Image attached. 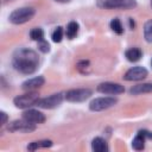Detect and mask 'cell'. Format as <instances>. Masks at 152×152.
Segmentation results:
<instances>
[{"label": "cell", "mask_w": 152, "mask_h": 152, "mask_svg": "<svg viewBox=\"0 0 152 152\" xmlns=\"http://www.w3.org/2000/svg\"><path fill=\"white\" fill-rule=\"evenodd\" d=\"M52 146V141L51 140H38V141H32L27 145V150L28 151H36L38 148H46V147H51Z\"/></svg>", "instance_id": "16"}, {"label": "cell", "mask_w": 152, "mask_h": 152, "mask_svg": "<svg viewBox=\"0 0 152 152\" xmlns=\"http://www.w3.org/2000/svg\"><path fill=\"white\" fill-rule=\"evenodd\" d=\"M144 38L147 43H152V19L147 20L144 25Z\"/></svg>", "instance_id": "19"}, {"label": "cell", "mask_w": 152, "mask_h": 152, "mask_svg": "<svg viewBox=\"0 0 152 152\" xmlns=\"http://www.w3.org/2000/svg\"><path fill=\"white\" fill-rule=\"evenodd\" d=\"M96 5L104 10H129L137 6L135 0H96Z\"/></svg>", "instance_id": "3"}, {"label": "cell", "mask_w": 152, "mask_h": 152, "mask_svg": "<svg viewBox=\"0 0 152 152\" xmlns=\"http://www.w3.org/2000/svg\"><path fill=\"white\" fill-rule=\"evenodd\" d=\"M129 25H131V28H133V27H134V21H133V19H132V18H129Z\"/></svg>", "instance_id": "27"}, {"label": "cell", "mask_w": 152, "mask_h": 152, "mask_svg": "<svg viewBox=\"0 0 152 152\" xmlns=\"http://www.w3.org/2000/svg\"><path fill=\"white\" fill-rule=\"evenodd\" d=\"M116 102H118V100L115 97H110V96L97 97V99H94L89 103V109L91 112H101V110H104V109L113 107Z\"/></svg>", "instance_id": "6"}, {"label": "cell", "mask_w": 152, "mask_h": 152, "mask_svg": "<svg viewBox=\"0 0 152 152\" xmlns=\"http://www.w3.org/2000/svg\"><path fill=\"white\" fill-rule=\"evenodd\" d=\"M0 116H1V125H5V124H7V120H8V116H7V114L5 113V112H0Z\"/></svg>", "instance_id": "25"}, {"label": "cell", "mask_w": 152, "mask_h": 152, "mask_svg": "<svg viewBox=\"0 0 152 152\" xmlns=\"http://www.w3.org/2000/svg\"><path fill=\"white\" fill-rule=\"evenodd\" d=\"M7 129L10 132H19V133H30L36 129V125L26 121L25 119L21 120H14L11 124H8Z\"/></svg>", "instance_id": "8"}, {"label": "cell", "mask_w": 152, "mask_h": 152, "mask_svg": "<svg viewBox=\"0 0 152 152\" xmlns=\"http://www.w3.org/2000/svg\"><path fill=\"white\" fill-rule=\"evenodd\" d=\"M93 91L89 88H76L70 89L65 93L64 97L69 102H83L91 96Z\"/></svg>", "instance_id": "5"}, {"label": "cell", "mask_w": 152, "mask_h": 152, "mask_svg": "<svg viewBox=\"0 0 152 152\" xmlns=\"http://www.w3.org/2000/svg\"><path fill=\"white\" fill-rule=\"evenodd\" d=\"M78 24L76 21H70L68 25H66V28H65V36L68 39H74L78 32Z\"/></svg>", "instance_id": "18"}, {"label": "cell", "mask_w": 152, "mask_h": 152, "mask_svg": "<svg viewBox=\"0 0 152 152\" xmlns=\"http://www.w3.org/2000/svg\"><path fill=\"white\" fill-rule=\"evenodd\" d=\"M142 132V134L146 137V139H152V132L151 131H147V129H140Z\"/></svg>", "instance_id": "26"}, {"label": "cell", "mask_w": 152, "mask_h": 152, "mask_svg": "<svg viewBox=\"0 0 152 152\" xmlns=\"http://www.w3.org/2000/svg\"><path fill=\"white\" fill-rule=\"evenodd\" d=\"M125 56L129 62H138L141 58L142 52H141V50L139 48H131V49L126 50Z\"/></svg>", "instance_id": "15"}, {"label": "cell", "mask_w": 152, "mask_h": 152, "mask_svg": "<svg viewBox=\"0 0 152 152\" xmlns=\"http://www.w3.org/2000/svg\"><path fill=\"white\" fill-rule=\"evenodd\" d=\"M34 14H36V10L33 7H21L14 10L10 14L8 20L14 25H20L30 21L34 17Z\"/></svg>", "instance_id": "2"}, {"label": "cell", "mask_w": 152, "mask_h": 152, "mask_svg": "<svg viewBox=\"0 0 152 152\" xmlns=\"http://www.w3.org/2000/svg\"><path fill=\"white\" fill-rule=\"evenodd\" d=\"M44 83H45V78H44L43 76H37V77L26 80V81L21 84V88H23L24 90L32 91V90H36V89L40 88L42 86H44Z\"/></svg>", "instance_id": "12"}, {"label": "cell", "mask_w": 152, "mask_h": 152, "mask_svg": "<svg viewBox=\"0 0 152 152\" xmlns=\"http://www.w3.org/2000/svg\"><path fill=\"white\" fill-rule=\"evenodd\" d=\"M151 64H152V61H151Z\"/></svg>", "instance_id": "30"}, {"label": "cell", "mask_w": 152, "mask_h": 152, "mask_svg": "<svg viewBox=\"0 0 152 152\" xmlns=\"http://www.w3.org/2000/svg\"><path fill=\"white\" fill-rule=\"evenodd\" d=\"M151 5H152V0H151Z\"/></svg>", "instance_id": "29"}, {"label": "cell", "mask_w": 152, "mask_h": 152, "mask_svg": "<svg viewBox=\"0 0 152 152\" xmlns=\"http://www.w3.org/2000/svg\"><path fill=\"white\" fill-rule=\"evenodd\" d=\"M39 101V94L37 91H28V93H25L23 95H19L17 97H14L13 100V103L17 108H20V109H26L28 107H32V106H37V102Z\"/></svg>", "instance_id": "4"}, {"label": "cell", "mask_w": 152, "mask_h": 152, "mask_svg": "<svg viewBox=\"0 0 152 152\" xmlns=\"http://www.w3.org/2000/svg\"><path fill=\"white\" fill-rule=\"evenodd\" d=\"M148 75V71L144 66H133L129 70H127L124 75L125 81H140L146 78Z\"/></svg>", "instance_id": "10"}, {"label": "cell", "mask_w": 152, "mask_h": 152, "mask_svg": "<svg viewBox=\"0 0 152 152\" xmlns=\"http://www.w3.org/2000/svg\"><path fill=\"white\" fill-rule=\"evenodd\" d=\"M23 119H25L26 121L31 122V124H34V125H39V124H43L45 121V115L39 112V110H36V109H27L23 113Z\"/></svg>", "instance_id": "11"}, {"label": "cell", "mask_w": 152, "mask_h": 152, "mask_svg": "<svg viewBox=\"0 0 152 152\" xmlns=\"http://www.w3.org/2000/svg\"><path fill=\"white\" fill-rule=\"evenodd\" d=\"M38 49H39V51H42V52H44V53H46V52H49L50 51V44L46 42V40H40V42H38Z\"/></svg>", "instance_id": "24"}, {"label": "cell", "mask_w": 152, "mask_h": 152, "mask_svg": "<svg viewBox=\"0 0 152 152\" xmlns=\"http://www.w3.org/2000/svg\"><path fill=\"white\" fill-rule=\"evenodd\" d=\"M63 36H64L63 27H62V26H58V27H56V28L53 30V32H52V34H51V38H52V40H53L55 43H59V42H62Z\"/></svg>", "instance_id": "22"}, {"label": "cell", "mask_w": 152, "mask_h": 152, "mask_svg": "<svg viewBox=\"0 0 152 152\" xmlns=\"http://www.w3.org/2000/svg\"><path fill=\"white\" fill-rule=\"evenodd\" d=\"M96 90L101 94H106V95H119L122 94L125 91L124 86L119 84V83H114V82H103L100 83L96 88Z\"/></svg>", "instance_id": "9"}, {"label": "cell", "mask_w": 152, "mask_h": 152, "mask_svg": "<svg viewBox=\"0 0 152 152\" xmlns=\"http://www.w3.org/2000/svg\"><path fill=\"white\" fill-rule=\"evenodd\" d=\"M30 37H31L32 40L40 42V40L44 39V31L40 27H34L30 31Z\"/></svg>", "instance_id": "20"}, {"label": "cell", "mask_w": 152, "mask_h": 152, "mask_svg": "<svg viewBox=\"0 0 152 152\" xmlns=\"http://www.w3.org/2000/svg\"><path fill=\"white\" fill-rule=\"evenodd\" d=\"M110 28H112L115 33H118V34H121V33L124 32V26H122L121 21H120L118 18L112 19V21H110Z\"/></svg>", "instance_id": "21"}, {"label": "cell", "mask_w": 152, "mask_h": 152, "mask_svg": "<svg viewBox=\"0 0 152 152\" xmlns=\"http://www.w3.org/2000/svg\"><path fill=\"white\" fill-rule=\"evenodd\" d=\"M76 68H77V70H78L80 72H82V74H86V72H88V69L90 68L89 61H86V59H83V61H80V62L76 64Z\"/></svg>", "instance_id": "23"}, {"label": "cell", "mask_w": 152, "mask_h": 152, "mask_svg": "<svg viewBox=\"0 0 152 152\" xmlns=\"http://www.w3.org/2000/svg\"><path fill=\"white\" fill-rule=\"evenodd\" d=\"M12 65L13 68L24 75L33 74L39 65V57L38 53L27 48H20L15 50L12 57Z\"/></svg>", "instance_id": "1"}, {"label": "cell", "mask_w": 152, "mask_h": 152, "mask_svg": "<svg viewBox=\"0 0 152 152\" xmlns=\"http://www.w3.org/2000/svg\"><path fill=\"white\" fill-rule=\"evenodd\" d=\"M91 148L95 152H107L109 150L107 141L103 138H101V137H96V138L93 139V141H91Z\"/></svg>", "instance_id": "14"}, {"label": "cell", "mask_w": 152, "mask_h": 152, "mask_svg": "<svg viewBox=\"0 0 152 152\" xmlns=\"http://www.w3.org/2000/svg\"><path fill=\"white\" fill-rule=\"evenodd\" d=\"M63 97H64V95L62 93H56L48 97L39 99V101L37 102V106L40 108H44V109H52V108L58 107L62 103Z\"/></svg>", "instance_id": "7"}, {"label": "cell", "mask_w": 152, "mask_h": 152, "mask_svg": "<svg viewBox=\"0 0 152 152\" xmlns=\"http://www.w3.org/2000/svg\"><path fill=\"white\" fill-rule=\"evenodd\" d=\"M147 93H152V83L137 84L129 89L131 95H141V94H147Z\"/></svg>", "instance_id": "13"}, {"label": "cell", "mask_w": 152, "mask_h": 152, "mask_svg": "<svg viewBox=\"0 0 152 152\" xmlns=\"http://www.w3.org/2000/svg\"><path fill=\"white\" fill-rule=\"evenodd\" d=\"M145 140H146V137L142 134L141 131L138 132V134L134 137V139L132 140V147L137 151H140L145 147Z\"/></svg>", "instance_id": "17"}, {"label": "cell", "mask_w": 152, "mask_h": 152, "mask_svg": "<svg viewBox=\"0 0 152 152\" xmlns=\"http://www.w3.org/2000/svg\"><path fill=\"white\" fill-rule=\"evenodd\" d=\"M55 1H57V2H62V4H66V2H69L70 0H55Z\"/></svg>", "instance_id": "28"}]
</instances>
